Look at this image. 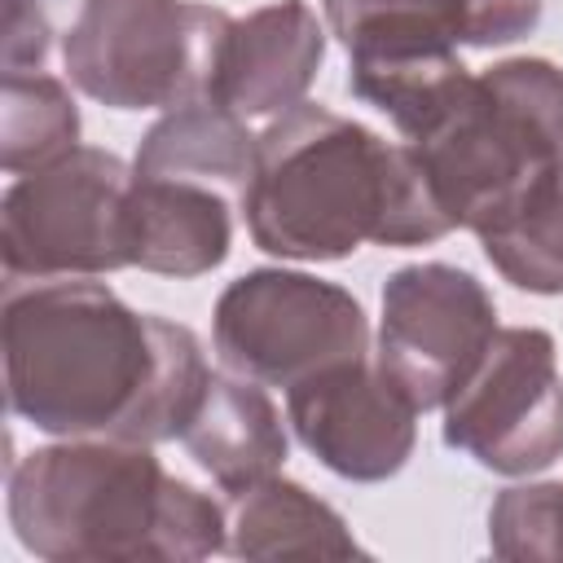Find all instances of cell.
Segmentation results:
<instances>
[{
  "label": "cell",
  "instance_id": "ffe728a7",
  "mask_svg": "<svg viewBox=\"0 0 563 563\" xmlns=\"http://www.w3.org/2000/svg\"><path fill=\"white\" fill-rule=\"evenodd\" d=\"M48 40H53V22L44 0H4V40H0L4 70H40Z\"/></svg>",
  "mask_w": 563,
  "mask_h": 563
},
{
  "label": "cell",
  "instance_id": "8fae6325",
  "mask_svg": "<svg viewBox=\"0 0 563 563\" xmlns=\"http://www.w3.org/2000/svg\"><path fill=\"white\" fill-rule=\"evenodd\" d=\"M541 4L545 0H321L347 62L515 44L537 31Z\"/></svg>",
  "mask_w": 563,
  "mask_h": 563
},
{
  "label": "cell",
  "instance_id": "6da1fadb",
  "mask_svg": "<svg viewBox=\"0 0 563 563\" xmlns=\"http://www.w3.org/2000/svg\"><path fill=\"white\" fill-rule=\"evenodd\" d=\"M9 409L57 440H180L211 365L189 325L88 277L4 282Z\"/></svg>",
  "mask_w": 563,
  "mask_h": 563
},
{
  "label": "cell",
  "instance_id": "9a60e30c",
  "mask_svg": "<svg viewBox=\"0 0 563 563\" xmlns=\"http://www.w3.org/2000/svg\"><path fill=\"white\" fill-rule=\"evenodd\" d=\"M251 163H255V136H251L246 119L238 110L202 97V101H185V106L167 110L141 136L132 172L198 180V185H211L242 202Z\"/></svg>",
  "mask_w": 563,
  "mask_h": 563
},
{
  "label": "cell",
  "instance_id": "4fadbf2b",
  "mask_svg": "<svg viewBox=\"0 0 563 563\" xmlns=\"http://www.w3.org/2000/svg\"><path fill=\"white\" fill-rule=\"evenodd\" d=\"M233 198L176 176L132 172L128 189V268L158 277H202L229 260Z\"/></svg>",
  "mask_w": 563,
  "mask_h": 563
},
{
  "label": "cell",
  "instance_id": "8992f818",
  "mask_svg": "<svg viewBox=\"0 0 563 563\" xmlns=\"http://www.w3.org/2000/svg\"><path fill=\"white\" fill-rule=\"evenodd\" d=\"M132 167L97 145L22 172L0 198V255L9 282L101 277L128 268Z\"/></svg>",
  "mask_w": 563,
  "mask_h": 563
},
{
  "label": "cell",
  "instance_id": "3957f363",
  "mask_svg": "<svg viewBox=\"0 0 563 563\" xmlns=\"http://www.w3.org/2000/svg\"><path fill=\"white\" fill-rule=\"evenodd\" d=\"M9 523L44 563H194L229 541L224 506L128 440L31 449L9 471Z\"/></svg>",
  "mask_w": 563,
  "mask_h": 563
},
{
  "label": "cell",
  "instance_id": "5b68a950",
  "mask_svg": "<svg viewBox=\"0 0 563 563\" xmlns=\"http://www.w3.org/2000/svg\"><path fill=\"white\" fill-rule=\"evenodd\" d=\"M233 18L202 0H84L62 35L70 84L110 110H176L216 88Z\"/></svg>",
  "mask_w": 563,
  "mask_h": 563
},
{
  "label": "cell",
  "instance_id": "2e32d148",
  "mask_svg": "<svg viewBox=\"0 0 563 563\" xmlns=\"http://www.w3.org/2000/svg\"><path fill=\"white\" fill-rule=\"evenodd\" d=\"M233 559H352L365 554L334 506L295 479L268 475L233 493L229 541Z\"/></svg>",
  "mask_w": 563,
  "mask_h": 563
},
{
  "label": "cell",
  "instance_id": "5bb4252c",
  "mask_svg": "<svg viewBox=\"0 0 563 563\" xmlns=\"http://www.w3.org/2000/svg\"><path fill=\"white\" fill-rule=\"evenodd\" d=\"M180 444L229 497L277 475L290 453L282 413L268 400V391L255 378H242L233 369L229 374L211 369V378L180 431Z\"/></svg>",
  "mask_w": 563,
  "mask_h": 563
},
{
  "label": "cell",
  "instance_id": "7a4b0ae2",
  "mask_svg": "<svg viewBox=\"0 0 563 563\" xmlns=\"http://www.w3.org/2000/svg\"><path fill=\"white\" fill-rule=\"evenodd\" d=\"M251 242L277 260H343L365 242H440V216L418 158L374 128L299 101L255 136V163L242 194Z\"/></svg>",
  "mask_w": 563,
  "mask_h": 563
},
{
  "label": "cell",
  "instance_id": "277c9868",
  "mask_svg": "<svg viewBox=\"0 0 563 563\" xmlns=\"http://www.w3.org/2000/svg\"><path fill=\"white\" fill-rule=\"evenodd\" d=\"M405 145L449 229L479 233L563 154V66L506 57L471 70L435 123Z\"/></svg>",
  "mask_w": 563,
  "mask_h": 563
},
{
  "label": "cell",
  "instance_id": "9c48e42d",
  "mask_svg": "<svg viewBox=\"0 0 563 563\" xmlns=\"http://www.w3.org/2000/svg\"><path fill=\"white\" fill-rule=\"evenodd\" d=\"M497 334V303L457 264H405L383 282L378 369L418 405L440 409Z\"/></svg>",
  "mask_w": 563,
  "mask_h": 563
},
{
  "label": "cell",
  "instance_id": "7c38bea8",
  "mask_svg": "<svg viewBox=\"0 0 563 563\" xmlns=\"http://www.w3.org/2000/svg\"><path fill=\"white\" fill-rule=\"evenodd\" d=\"M325 57V26L308 0H273L233 18L211 101L242 119H277L299 106Z\"/></svg>",
  "mask_w": 563,
  "mask_h": 563
},
{
  "label": "cell",
  "instance_id": "e0dca14e",
  "mask_svg": "<svg viewBox=\"0 0 563 563\" xmlns=\"http://www.w3.org/2000/svg\"><path fill=\"white\" fill-rule=\"evenodd\" d=\"M475 238L510 286L528 295H563V154Z\"/></svg>",
  "mask_w": 563,
  "mask_h": 563
},
{
  "label": "cell",
  "instance_id": "30bf717a",
  "mask_svg": "<svg viewBox=\"0 0 563 563\" xmlns=\"http://www.w3.org/2000/svg\"><path fill=\"white\" fill-rule=\"evenodd\" d=\"M286 418L299 444L352 484L391 479L418 444V405L369 356L339 361L286 387Z\"/></svg>",
  "mask_w": 563,
  "mask_h": 563
},
{
  "label": "cell",
  "instance_id": "52a82bcc",
  "mask_svg": "<svg viewBox=\"0 0 563 563\" xmlns=\"http://www.w3.org/2000/svg\"><path fill=\"white\" fill-rule=\"evenodd\" d=\"M224 369L264 387H295L317 369L369 356V321L352 290L295 268L233 277L211 312Z\"/></svg>",
  "mask_w": 563,
  "mask_h": 563
},
{
  "label": "cell",
  "instance_id": "d6986e66",
  "mask_svg": "<svg viewBox=\"0 0 563 563\" xmlns=\"http://www.w3.org/2000/svg\"><path fill=\"white\" fill-rule=\"evenodd\" d=\"M488 550L515 563H563V479L501 488L488 510Z\"/></svg>",
  "mask_w": 563,
  "mask_h": 563
},
{
  "label": "cell",
  "instance_id": "ac0fdd59",
  "mask_svg": "<svg viewBox=\"0 0 563 563\" xmlns=\"http://www.w3.org/2000/svg\"><path fill=\"white\" fill-rule=\"evenodd\" d=\"M79 145V110L62 79L44 70H4L0 84V163L9 176L35 172Z\"/></svg>",
  "mask_w": 563,
  "mask_h": 563
},
{
  "label": "cell",
  "instance_id": "ba28073f",
  "mask_svg": "<svg viewBox=\"0 0 563 563\" xmlns=\"http://www.w3.org/2000/svg\"><path fill=\"white\" fill-rule=\"evenodd\" d=\"M444 444L497 475H537L563 457V374L550 330L497 325L444 400Z\"/></svg>",
  "mask_w": 563,
  "mask_h": 563
}]
</instances>
